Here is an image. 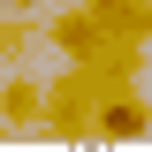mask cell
Wrapping results in <instances>:
<instances>
[{"label": "cell", "mask_w": 152, "mask_h": 152, "mask_svg": "<svg viewBox=\"0 0 152 152\" xmlns=\"http://www.w3.org/2000/svg\"><path fill=\"white\" fill-rule=\"evenodd\" d=\"M99 107H107V84H99V69H91V61H69V69L46 84L38 137H53V145H99Z\"/></svg>", "instance_id": "6da1fadb"}, {"label": "cell", "mask_w": 152, "mask_h": 152, "mask_svg": "<svg viewBox=\"0 0 152 152\" xmlns=\"http://www.w3.org/2000/svg\"><path fill=\"white\" fill-rule=\"evenodd\" d=\"M46 46H53L61 61H91L99 46H107V23H99L91 0H69L61 15H46Z\"/></svg>", "instance_id": "7a4b0ae2"}, {"label": "cell", "mask_w": 152, "mask_h": 152, "mask_svg": "<svg viewBox=\"0 0 152 152\" xmlns=\"http://www.w3.org/2000/svg\"><path fill=\"white\" fill-rule=\"evenodd\" d=\"M137 137H152V99L145 91H107V107H99V145H137Z\"/></svg>", "instance_id": "3957f363"}, {"label": "cell", "mask_w": 152, "mask_h": 152, "mask_svg": "<svg viewBox=\"0 0 152 152\" xmlns=\"http://www.w3.org/2000/svg\"><path fill=\"white\" fill-rule=\"evenodd\" d=\"M38 114H46V91L8 69V84H0V129H38Z\"/></svg>", "instance_id": "277c9868"}, {"label": "cell", "mask_w": 152, "mask_h": 152, "mask_svg": "<svg viewBox=\"0 0 152 152\" xmlns=\"http://www.w3.org/2000/svg\"><path fill=\"white\" fill-rule=\"evenodd\" d=\"M99 23H107V38H137V46H152V0H91Z\"/></svg>", "instance_id": "5b68a950"}, {"label": "cell", "mask_w": 152, "mask_h": 152, "mask_svg": "<svg viewBox=\"0 0 152 152\" xmlns=\"http://www.w3.org/2000/svg\"><path fill=\"white\" fill-rule=\"evenodd\" d=\"M38 38H46V23H31L23 8H0V69H15Z\"/></svg>", "instance_id": "8992f818"}, {"label": "cell", "mask_w": 152, "mask_h": 152, "mask_svg": "<svg viewBox=\"0 0 152 152\" xmlns=\"http://www.w3.org/2000/svg\"><path fill=\"white\" fill-rule=\"evenodd\" d=\"M0 8H23V15H31V8H38V0H0Z\"/></svg>", "instance_id": "52a82bcc"}]
</instances>
